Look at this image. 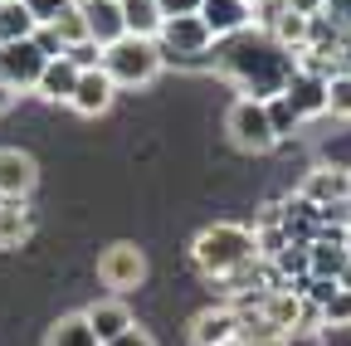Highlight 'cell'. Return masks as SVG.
<instances>
[{"label":"cell","instance_id":"cell-30","mask_svg":"<svg viewBox=\"0 0 351 346\" xmlns=\"http://www.w3.org/2000/svg\"><path fill=\"white\" fill-rule=\"evenodd\" d=\"M54 29H59L64 45H78V39H88V25H83V10H78V5H69V10L54 20Z\"/></svg>","mask_w":351,"mask_h":346},{"label":"cell","instance_id":"cell-17","mask_svg":"<svg viewBox=\"0 0 351 346\" xmlns=\"http://www.w3.org/2000/svg\"><path fill=\"white\" fill-rule=\"evenodd\" d=\"M263 322H274L278 332H293V327H302V297L283 283V288H274V293H263V312H258Z\"/></svg>","mask_w":351,"mask_h":346},{"label":"cell","instance_id":"cell-6","mask_svg":"<svg viewBox=\"0 0 351 346\" xmlns=\"http://www.w3.org/2000/svg\"><path fill=\"white\" fill-rule=\"evenodd\" d=\"M44 64L49 59L34 49V39H25V45H0V83H10L15 93H34L39 88Z\"/></svg>","mask_w":351,"mask_h":346},{"label":"cell","instance_id":"cell-34","mask_svg":"<svg viewBox=\"0 0 351 346\" xmlns=\"http://www.w3.org/2000/svg\"><path fill=\"white\" fill-rule=\"evenodd\" d=\"M283 346H327V341H322V327H293Z\"/></svg>","mask_w":351,"mask_h":346},{"label":"cell","instance_id":"cell-4","mask_svg":"<svg viewBox=\"0 0 351 346\" xmlns=\"http://www.w3.org/2000/svg\"><path fill=\"white\" fill-rule=\"evenodd\" d=\"M156 49H161V59L200 64V59L215 49V34L205 29V20H200V15H176V20H166V25H161Z\"/></svg>","mask_w":351,"mask_h":346},{"label":"cell","instance_id":"cell-12","mask_svg":"<svg viewBox=\"0 0 351 346\" xmlns=\"http://www.w3.org/2000/svg\"><path fill=\"white\" fill-rule=\"evenodd\" d=\"M112 98H117V83H112L103 69H88V73H78V88H73L69 108H73L78 117H103V112L112 108Z\"/></svg>","mask_w":351,"mask_h":346},{"label":"cell","instance_id":"cell-1","mask_svg":"<svg viewBox=\"0 0 351 346\" xmlns=\"http://www.w3.org/2000/svg\"><path fill=\"white\" fill-rule=\"evenodd\" d=\"M219 73H225L244 98H258L269 103L288 88V78L298 73V54L283 49L274 34H234L225 54H219Z\"/></svg>","mask_w":351,"mask_h":346},{"label":"cell","instance_id":"cell-13","mask_svg":"<svg viewBox=\"0 0 351 346\" xmlns=\"http://www.w3.org/2000/svg\"><path fill=\"white\" fill-rule=\"evenodd\" d=\"M283 98L293 103V112L307 122V117H322L327 112V78H317V73H293L288 78V88H283Z\"/></svg>","mask_w":351,"mask_h":346},{"label":"cell","instance_id":"cell-40","mask_svg":"<svg viewBox=\"0 0 351 346\" xmlns=\"http://www.w3.org/2000/svg\"><path fill=\"white\" fill-rule=\"evenodd\" d=\"M219 346H244V336H230V341H219Z\"/></svg>","mask_w":351,"mask_h":346},{"label":"cell","instance_id":"cell-25","mask_svg":"<svg viewBox=\"0 0 351 346\" xmlns=\"http://www.w3.org/2000/svg\"><path fill=\"white\" fill-rule=\"evenodd\" d=\"M263 108H269V122H274V137H278V142L298 132V122H302V117L293 112V103H288L283 93H278V98H269V103H263Z\"/></svg>","mask_w":351,"mask_h":346},{"label":"cell","instance_id":"cell-28","mask_svg":"<svg viewBox=\"0 0 351 346\" xmlns=\"http://www.w3.org/2000/svg\"><path fill=\"white\" fill-rule=\"evenodd\" d=\"M254 249H258V258H278L288 249V230L283 225H254Z\"/></svg>","mask_w":351,"mask_h":346},{"label":"cell","instance_id":"cell-15","mask_svg":"<svg viewBox=\"0 0 351 346\" xmlns=\"http://www.w3.org/2000/svg\"><path fill=\"white\" fill-rule=\"evenodd\" d=\"M83 317H88V327L98 332V341H103V346H108L112 336H122L127 327H137V322H132V308H127L122 297H98Z\"/></svg>","mask_w":351,"mask_h":346},{"label":"cell","instance_id":"cell-18","mask_svg":"<svg viewBox=\"0 0 351 346\" xmlns=\"http://www.w3.org/2000/svg\"><path fill=\"white\" fill-rule=\"evenodd\" d=\"M73 88H78V69L69 64V59H49L44 64V73H39V98L44 103H69L73 98Z\"/></svg>","mask_w":351,"mask_h":346},{"label":"cell","instance_id":"cell-26","mask_svg":"<svg viewBox=\"0 0 351 346\" xmlns=\"http://www.w3.org/2000/svg\"><path fill=\"white\" fill-rule=\"evenodd\" d=\"M239 336H244V346H283L288 332H278L274 322H263V317H244Z\"/></svg>","mask_w":351,"mask_h":346},{"label":"cell","instance_id":"cell-23","mask_svg":"<svg viewBox=\"0 0 351 346\" xmlns=\"http://www.w3.org/2000/svg\"><path fill=\"white\" fill-rule=\"evenodd\" d=\"M269 34L278 39V45H283V49H293V54H302V49H307V15H293V10L283 5V15H278V20L269 25Z\"/></svg>","mask_w":351,"mask_h":346},{"label":"cell","instance_id":"cell-11","mask_svg":"<svg viewBox=\"0 0 351 346\" xmlns=\"http://www.w3.org/2000/svg\"><path fill=\"white\" fill-rule=\"evenodd\" d=\"M78 10H83L88 39H93L98 49L117 45V39L127 34V25H122V0H78Z\"/></svg>","mask_w":351,"mask_h":346},{"label":"cell","instance_id":"cell-39","mask_svg":"<svg viewBox=\"0 0 351 346\" xmlns=\"http://www.w3.org/2000/svg\"><path fill=\"white\" fill-rule=\"evenodd\" d=\"M337 283H341V293H351V264L341 269V278H337Z\"/></svg>","mask_w":351,"mask_h":346},{"label":"cell","instance_id":"cell-29","mask_svg":"<svg viewBox=\"0 0 351 346\" xmlns=\"http://www.w3.org/2000/svg\"><path fill=\"white\" fill-rule=\"evenodd\" d=\"M64 59H69L78 73H88V69H103V49L93 45V39H78V45H69V49H64Z\"/></svg>","mask_w":351,"mask_h":346},{"label":"cell","instance_id":"cell-9","mask_svg":"<svg viewBox=\"0 0 351 346\" xmlns=\"http://www.w3.org/2000/svg\"><path fill=\"white\" fill-rule=\"evenodd\" d=\"M298 195H307L317 210H327V205H351V171H341V166H317V171H307L302 176V190Z\"/></svg>","mask_w":351,"mask_h":346},{"label":"cell","instance_id":"cell-16","mask_svg":"<svg viewBox=\"0 0 351 346\" xmlns=\"http://www.w3.org/2000/svg\"><path fill=\"white\" fill-rule=\"evenodd\" d=\"M346 264H351V249L341 239H313L307 244V273L313 278H341Z\"/></svg>","mask_w":351,"mask_h":346},{"label":"cell","instance_id":"cell-8","mask_svg":"<svg viewBox=\"0 0 351 346\" xmlns=\"http://www.w3.org/2000/svg\"><path fill=\"white\" fill-rule=\"evenodd\" d=\"M34 181H39L34 156L20 147H0V200H29Z\"/></svg>","mask_w":351,"mask_h":346},{"label":"cell","instance_id":"cell-42","mask_svg":"<svg viewBox=\"0 0 351 346\" xmlns=\"http://www.w3.org/2000/svg\"><path fill=\"white\" fill-rule=\"evenodd\" d=\"M0 5H5V0H0Z\"/></svg>","mask_w":351,"mask_h":346},{"label":"cell","instance_id":"cell-32","mask_svg":"<svg viewBox=\"0 0 351 346\" xmlns=\"http://www.w3.org/2000/svg\"><path fill=\"white\" fill-rule=\"evenodd\" d=\"M322 327H351V293H337L322 308Z\"/></svg>","mask_w":351,"mask_h":346},{"label":"cell","instance_id":"cell-36","mask_svg":"<svg viewBox=\"0 0 351 346\" xmlns=\"http://www.w3.org/2000/svg\"><path fill=\"white\" fill-rule=\"evenodd\" d=\"M108 346H156V341H152V332H147V327H127V332H122V336H112Z\"/></svg>","mask_w":351,"mask_h":346},{"label":"cell","instance_id":"cell-33","mask_svg":"<svg viewBox=\"0 0 351 346\" xmlns=\"http://www.w3.org/2000/svg\"><path fill=\"white\" fill-rule=\"evenodd\" d=\"M25 5H29V15H34L39 25H54L69 5H78V0H25Z\"/></svg>","mask_w":351,"mask_h":346},{"label":"cell","instance_id":"cell-10","mask_svg":"<svg viewBox=\"0 0 351 346\" xmlns=\"http://www.w3.org/2000/svg\"><path fill=\"white\" fill-rule=\"evenodd\" d=\"M200 20L215 39H234L254 25V5L249 0H200Z\"/></svg>","mask_w":351,"mask_h":346},{"label":"cell","instance_id":"cell-31","mask_svg":"<svg viewBox=\"0 0 351 346\" xmlns=\"http://www.w3.org/2000/svg\"><path fill=\"white\" fill-rule=\"evenodd\" d=\"M34 49H39L44 59H64V49H69V45L59 39V29H54V25H39V29H34Z\"/></svg>","mask_w":351,"mask_h":346},{"label":"cell","instance_id":"cell-2","mask_svg":"<svg viewBox=\"0 0 351 346\" xmlns=\"http://www.w3.org/2000/svg\"><path fill=\"white\" fill-rule=\"evenodd\" d=\"M191 258H195V269H200L210 283H219V278H230L234 269H244V264H254V258H258L254 230L230 225V220L205 225V230L195 234V244H191Z\"/></svg>","mask_w":351,"mask_h":346},{"label":"cell","instance_id":"cell-24","mask_svg":"<svg viewBox=\"0 0 351 346\" xmlns=\"http://www.w3.org/2000/svg\"><path fill=\"white\" fill-rule=\"evenodd\" d=\"M327 112H337V117L351 122V69H341V73L327 78Z\"/></svg>","mask_w":351,"mask_h":346},{"label":"cell","instance_id":"cell-20","mask_svg":"<svg viewBox=\"0 0 351 346\" xmlns=\"http://www.w3.org/2000/svg\"><path fill=\"white\" fill-rule=\"evenodd\" d=\"M122 25H127V34H137V39H156L166 15H161L156 0H122Z\"/></svg>","mask_w":351,"mask_h":346},{"label":"cell","instance_id":"cell-41","mask_svg":"<svg viewBox=\"0 0 351 346\" xmlns=\"http://www.w3.org/2000/svg\"><path fill=\"white\" fill-rule=\"evenodd\" d=\"M249 5H258V0H249Z\"/></svg>","mask_w":351,"mask_h":346},{"label":"cell","instance_id":"cell-7","mask_svg":"<svg viewBox=\"0 0 351 346\" xmlns=\"http://www.w3.org/2000/svg\"><path fill=\"white\" fill-rule=\"evenodd\" d=\"M98 278H103V288H117V293L137 288V283L147 278V258H142V249H137V244H112V249H103V258H98Z\"/></svg>","mask_w":351,"mask_h":346},{"label":"cell","instance_id":"cell-38","mask_svg":"<svg viewBox=\"0 0 351 346\" xmlns=\"http://www.w3.org/2000/svg\"><path fill=\"white\" fill-rule=\"evenodd\" d=\"M15 98H20V93L10 88V83H0V117H5V112L15 108Z\"/></svg>","mask_w":351,"mask_h":346},{"label":"cell","instance_id":"cell-3","mask_svg":"<svg viewBox=\"0 0 351 346\" xmlns=\"http://www.w3.org/2000/svg\"><path fill=\"white\" fill-rule=\"evenodd\" d=\"M161 49L156 39H137V34H122L117 45L103 49V73L117 83V88H147V83L161 73Z\"/></svg>","mask_w":351,"mask_h":346},{"label":"cell","instance_id":"cell-21","mask_svg":"<svg viewBox=\"0 0 351 346\" xmlns=\"http://www.w3.org/2000/svg\"><path fill=\"white\" fill-rule=\"evenodd\" d=\"M39 20L29 15L25 0H5L0 5V45H25V39H34Z\"/></svg>","mask_w":351,"mask_h":346},{"label":"cell","instance_id":"cell-14","mask_svg":"<svg viewBox=\"0 0 351 346\" xmlns=\"http://www.w3.org/2000/svg\"><path fill=\"white\" fill-rule=\"evenodd\" d=\"M239 312L234 308H205L195 322H191V341L195 346H219V341H230V336H239Z\"/></svg>","mask_w":351,"mask_h":346},{"label":"cell","instance_id":"cell-5","mask_svg":"<svg viewBox=\"0 0 351 346\" xmlns=\"http://www.w3.org/2000/svg\"><path fill=\"white\" fill-rule=\"evenodd\" d=\"M225 132H230V142L239 151H269V147H278L274 122H269V108H263L258 98H234V108L225 117Z\"/></svg>","mask_w":351,"mask_h":346},{"label":"cell","instance_id":"cell-22","mask_svg":"<svg viewBox=\"0 0 351 346\" xmlns=\"http://www.w3.org/2000/svg\"><path fill=\"white\" fill-rule=\"evenodd\" d=\"M44 346H103V341H98V332H93V327H88V317H83V312H73V317H59V322L49 327Z\"/></svg>","mask_w":351,"mask_h":346},{"label":"cell","instance_id":"cell-27","mask_svg":"<svg viewBox=\"0 0 351 346\" xmlns=\"http://www.w3.org/2000/svg\"><path fill=\"white\" fill-rule=\"evenodd\" d=\"M269 264L278 269V278H283V283H293V278H302V273H307V249L288 239V249H283L278 258H269Z\"/></svg>","mask_w":351,"mask_h":346},{"label":"cell","instance_id":"cell-37","mask_svg":"<svg viewBox=\"0 0 351 346\" xmlns=\"http://www.w3.org/2000/svg\"><path fill=\"white\" fill-rule=\"evenodd\" d=\"M283 5H288L293 15H322V5H327V0H283Z\"/></svg>","mask_w":351,"mask_h":346},{"label":"cell","instance_id":"cell-19","mask_svg":"<svg viewBox=\"0 0 351 346\" xmlns=\"http://www.w3.org/2000/svg\"><path fill=\"white\" fill-rule=\"evenodd\" d=\"M34 234V210L25 200H0V249H20Z\"/></svg>","mask_w":351,"mask_h":346},{"label":"cell","instance_id":"cell-35","mask_svg":"<svg viewBox=\"0 0 351 346\" xmlns=\"http://www.w3.org/2000/svg\"><path fill=\"white\" fill-rule=\"evenodd\" d=\"M156 5H161L166 20H176V15H200V0H156Z\"/></svg>","mask_w":351,"mask_h":346}]
</instances>
